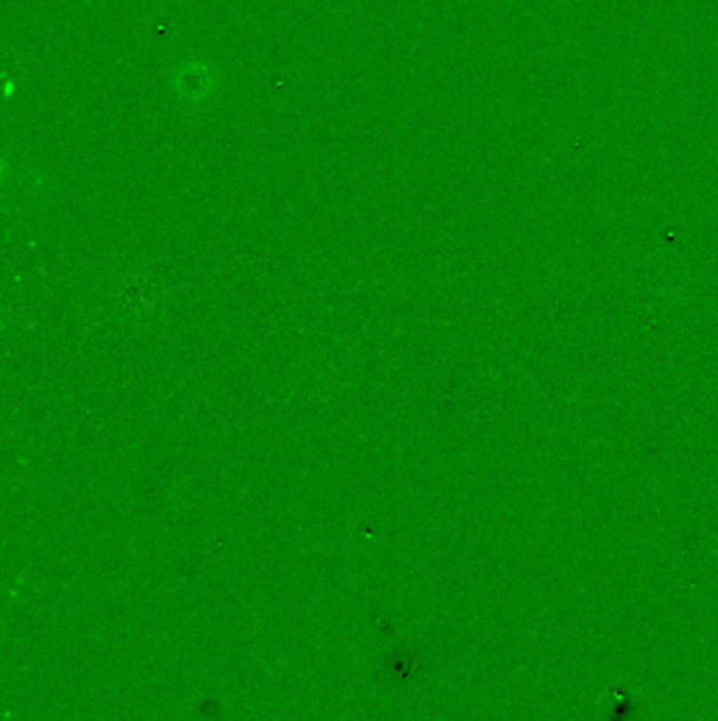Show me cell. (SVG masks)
Instances as JSON below:
<instances>
[{
    "instance_id": "1",
    "label": "cell",
    "mask_w": 718,
    "mask_h": 721,
    "mask_svg": "<svg viewBox=\"0 0 718 721\" xmlns=\"http://www.w3.org/2000/svg\"><path fill=\"white\" fill-rule=\"evenodd\" d=\"M175 87H178L181 98L187 101H198L207 98L211 87H213V78L207 68L203 64H190L181 68L178 78H175Z\"/></svg>"
}]
</instances>
